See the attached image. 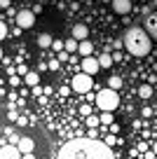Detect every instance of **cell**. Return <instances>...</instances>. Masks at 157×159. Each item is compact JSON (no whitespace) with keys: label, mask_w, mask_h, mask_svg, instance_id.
Listing matches in <instances>:
<instances>
[{"label":"cell","mask_w":157,"mask_h":159,"mask_svg":"<svg viewBox=\"0 0 157 159\" xmlns=\"http://www.w3.org/2000/svg\"><path fill=\"white\" fill-rule=\"evenodd\" d=\"M84 124H87L89 129H96V126L101 124V122H98V115H89V117L84 119Z\"/></svg>","instance_id":"d6986e66"},{"label":"cell","mask_w":157,"mask_h":159,"mask_svg":"<svg viewBox=\"0 0 157 159\" xmlns=\"http://www.w3.org/2000/svg\"><path fill=\"white\" fill-rule=\"evenodd\" d=\"M98 122H101V124H110V126H113V112H101V115H98Z\"/></svg>","instance_id":"ffe728a7"},{"label":"cell","mask_w":157,"mask_h":159,"mask_svg":"<svg viewBox=\"0 0 157 159\" xmlns=\"http://www.w3.org/2000/svg\"><path fill=\"white\" fill-rule=\"evenodd\" d=\"M0 7H10V0H0Z\"/></svg>","instance_id":"83f0119b"},{"label":"cell","mask_w":157,"mask_h":159,"mask_svg":"<svg viewBox=\"0 0 157 159\" xmlns=\"http://www.w3.org/2000/svg\"><path fill=\"white\" fill-rule=\"evenodd\" d=\"M70 87H73V91H78V94H87V91H92L94 82H92V77H89V75L78 73L73 80H70Z\"/></svg>","instance_id":"277c9868"},{"label":"cell","mask_w":157,"mask_h":159,"mask_svg":"<svg viewBox=\"0 0 157 159\" xmlns=\"http://www.w3.org/2000/svg\"><path fill=\"white\" fill-rule=\"evenodd\" d=\"M5 38H7V26L2 24V21H0V42H2Z\"/></svg>","instance_id":"7402d4cb"},{"label":"cell","mask_w":157,"mask_h":159,"mask_svg":"<svg viewBox=\"0 0 157 159\" xmlns=\"http://www.w3.org/2000/svg\"><path fill=\"white\" fill-rule=\"evenodd\" d=\"M31 12H33V14H42V5H35Z\"/></svg>","instance_id":"4316f807"},{"label":"cell","mask_w":157,"mask_h":159,"mask_svg":"<svg viewBox=\"0 0 157 159\" xmlns=\"http://www.w3.org/2000/svg\"><path fill=\"white\" fill-rule=\"evenodd\" d=\"M24 82L31 87V89H35V87H40V75L35 73V70H31V73L24 75Z\"/></svg>","instance_id":"7c38bea8"},{"label":"cell","mask_w":157,"mask_h":159,"mask_svg":"<svg viewBox=\"0 0 157 159\" xmlns=\"http://www.w3.org/2000/svg\"><path fill=\"white\" fill-rule=\"evenodd\" d=\"M138 96H141V98H150L152 96V84H143L141 89H138Z\"/></svg>","instance_id":"ac0fdd59"},{"label":"cell","mask_w":157,"mask_h":159,"mask_svg":"<svg viewBox=\"0 0 157 159\" xmlns=\"http://www.w3.org/2000/svg\"><path fill=\"white\" fill-rule=\"evenodd\" d=\"M0 61H2V47H0Z\"/></svg>","instance_id":"4dcf8cb0"},{"label":"cell","mask_w":157,"mask_h":159,"mask_svg":"<svg viewBox=\"0 0 157 159\" xmlns=\"http://www.w3.org/2000/svg\"><path fill=\"white\" fill-rule=\"evenodd\" d=\"M152 152H155V154H157V140H155V145H152Z\"/></svg>","instance_id":"f546056e"},{"label":"cell","mask_w":157,"mask_h":159,"mask_svg":"<svg viewBox=\"0 0 157 159\" xmlns=\"http://www.w3.org/2000/svg\"><path fill=\"white\" fill-rule=\"evenodd\" d=\"M96 61H98V68H110V66H113V59H110V54H101Z\"/></svg>","instance_id":"e0dca14e"},{"label":"cell","mask_w":157,"mask_h":159,"mask_svg":"<svg viewBox=\"0 0 157 159\" xmlns=\"http://www.w3.org/2000/svg\"><path fill=\"white\" fill-rule=\"evenodd\" d=\"M33 24H35V14L31 10L17 12V26H19V28H33Z\"/></svg>","instance_id":"8992f818"},{"label":"cell","mask_w":157,"mask_h":159,"mask_svg":"<svg viewBox=\"0 0 157 159\" xmlns=\"http://www.w3.org/2000/svg\"><path fill=\"white\" fill-rule=\"evenodd\" d=\"M143 30H145V35L150 40L157 42V12H152V14L145 16V21H143Z\"/></svg>","instance_id":"5b68a950"},{"label":"cell","mask_w":157,"mask_h":159,"mask_svg":"<svg viewBox=\"0 0 157 159\" xmlns=\"http://www.w3.org/2000/svg\"><path fill=\"white\" fill-rule=\"evenodd\" d=\"M64 52H66V54H75V52H78V42H75L73 38L64 40Z\"/></svg>","instance_id":"2e32d148"},{"label":"cell","mask_w":157,"mask_h":159,"mask_svg":"<svg viewBox=\"0 0 157 159\" xmlns=\"http://www.w3.org/2000/svg\"><path fill=\"white\" fill-rule=\"evenodd\" d=\"M92 52H94V45L89 42V40H82V42H78V54L80 56H92Z\"/></svg>","instance_id":"8fae6325"},{"label":"cell","mask_w":157,"mask_h":159,"mask_svg":"<svg viewBox=\"0 0 157 159\" xmlns=\"http://www.w3.org/2000/svg\"><path fill=\"white\" fill-rule=\"evenodd\" d=\"M70 33H73V40H75V42H82V40H87V35H89V28H87L84 24H75Z\"/></svg>","instance_id":"30bf717a"},{"label":"cell","mask_w":157,"mask_h":159,"mask_svg":"<svg viewBox=\"0 0 157 159\" xmlns=\"http://www.w3.org/2000/svg\"><path fill=\"white\" fill-rule=\"evenodd\" d=\"M110 7H113V12H115V14L127 16L129 12L134 10V2H131V0H110Z\"/></svg>","instance_id":"52a82bcc"},{"label":"cell","mask_w":157,"mask_h":159,"mask_svg":"<svg viewBox=\"0 0 157 159\" xmlns=\"http://www.w3.org/2000/svg\"><path fill=\"white\" fill-rule=\"evenodd\" d=\"M21 159H35V154H21Z\"/></svg>","instance_id":"f1b7e54d"},{"label":"cell","mask_w":157,"mask_h":159,"mask_svg":"<svg viewBox=\"0 0 157 159\" xmlns=\"http://www.w3.org/2000/svg\"><path fill=\"white\" fill-rule=\"evenodd\" d=\"M59 159H113L108 145L98 143V140H70L61 148Z\"/></svg>","instance_id":"6da1fadb"},{"label":"cell","mask_w":157,"mask_h":159,"mask_svg":"<svg viewBox=\"0 0 157 159\" xmlns=\"http://www.w3.org/2000/svg\"><path fill=\"white\" fill-rule=\"evenodd\" d=\"M98 70H101V68H98V61L94 59V56H87V59H82V73H84V75L94 77Z\"/></svg>","instance_id":"ba28073f"},{"label":"cell","mask_w":157,"mask_h":159,"mask_svg":"<svg viewBox=\"0 0 157 159\" xmlns=\"http://www.w3.org/2000/svg\"><path fill=\"white\" fill-rule=\"evenodd\" d=\"M33 148H35V143H33V138H28V136H21L19 143H17L19 154H33Z\"/></svg>","instance_id":"9c48e42d"},{"label":"cell","mask_w":157,"mask_h":159,"mask_svg":"<svg viewBox=\"0 0 157 159\" xmlns=\"http://www.w3.org/2000/svg\"><path fill=\"white\" fill-rule=\"evenodd\" d=\"M52 40H54V38H52L49 33H40L38 35V47H40V49H47V47H52Z\"/></svg>","instance_id":"9a60e30c"},{"label":"cell","mask_w":157,"mask_h":159,"mask_svg":"<svg viewBox=\"0 0 157 159\" xmlns=\"http://www.w3.org/2000/svg\"><path fill=\"white\" fill-rule=\"evenodd\" d=\"M61 63V61H68V54H66V52H59V59H56Z\"/></svg>","instance_id":"484cf974"},{"label":"cell","mask_w":157,"mask_h":159,"mask_svg":"<svg viewBox=\"0 0 157 159\" xmlns=\"http://www.w3.org/2000/svg\"><path fill=\"white\" fill-rule=\"evenodd\" d=\"M59 66H61V63L54 59V61H49V63H47V70H59Z\"/></svg>","instance_id":"603a6c76"},{"label":"cell","mask_w":157,"mask_h":159,"mask_svg":"<svg viewBox=\"0 0 157 159\" xmlns=\"http://www.w3.org/2000/svg\"><path fill=\"white\" fill-rule=\"evenodd\" d=\"M52 49L59 54V52H64V40H52Z\"/></svg>","instance_id":"44dd1931"},{"label":"cell","mask_w":157,"mask_h":159,"mask_svg":"<svg viewBox=\"0 0 157 159\" xmlns=\"http://www.w3.org/2000/svg\"><path fill=\"white\" fill-rule=\"evenodd\" d=\"M0 159H21V154H19L17 148H10V145H7V148L0 150Z\"/></svg>","instance_id":"4fadbf2b"},{"label":"cell","mask_w":157,"mask_h":159,"mask_svg":"<svg viewBox=\"0 0 157 159\" xmlns=\"http://www.w3.org/2000/svg\"><path fill=\"white\" fill-rule=\"evenodd\" d=\"M122 49H127L131 56H148L152 49V40L143 28H129L122 38Z\"/></svg>","instance_id":"7a4b0ae2"},{"label":"cell","mask_w":157,"mask_h":159,"mask_svg":"<svg viewBox=\"0 0 157 159\" xmlns=\"http://www.w3.org/2000/svg\"><path fill=\"white\" fill-rule=\"evenodd\" d=\"M141 115H143V117H152V108H143Z\"/></svg>","instance_id":"cb8c5ba5"},{"label":"cell","mask_w":157,"mask_h":159,"mask_svg":"<svg viewBox=\"0 0 157 159\" xmlns=\"http://www.w3.org/2000/svg\"><path fill=\"white\" fill-rule=\"evenodd\" d=\"M122 77H120V75H110L108 77V87H106V89H113V91H120L122 89Z\"/></svg>","instance_id":"5bb4252c"},{"label":"cell","mask_w":157,"mask_h":159,"mask_svg":"<svg viewBox=\"0 0 157 159\" xmlns=\"http://www.w3.org/2000/svg\"><path fill=\"white\" fill-rule=\"evenodd\" d=\"M42 70H47V63H45V61H40V63H38V75L42 73Z\"/></svg>","instance_id":"d4e9b609"},{"label":"cell","mask_w":157,"mask_h":159,"mask_svg":"<svg viewBox=\"0 0 157 159\" xmlns=\"http://www.w3.org/2000/svg\"><path fill=\"white\" fill-rule=\"evenodd\" d=\"M94 101H96L98 110H103V112H113V110L120 105V94L113 91V89H101Z\"/></svg>","instance_id":"3957f363"}]
</instances>
